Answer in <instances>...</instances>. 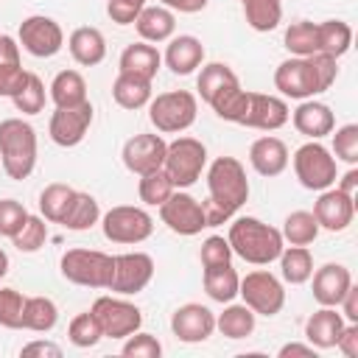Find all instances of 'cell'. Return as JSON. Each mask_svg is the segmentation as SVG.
I'll return each instance as SVG.
<instances>
[{
	"label": "cell",
	"mask_w": 358,
	"mask_h": 358,
	"mask_svg": "<svg viewBox=\"0 0 358 358\" xmlns=\"http://www.w3.org/2000/svg\"><path fill=\"white\" fill-rule=\"evenodd\" d=\"M207 201L204 218L207 227H218L229 221L246 201H249V179L246 168L235 157H215L207 168Z\"/></svg>",
	"instance_id": "obj_1"
},
{
	"label": "cell",
	"mask_w": 358,
	"mask_h": 358,
	"mask_svg": "<svg viewBox=\"0 0 358 358\" xmlns=\"http://www.w3.org/2000/svg\"><path fill=\"white\" fill-rule=\"evenodd\" d=\"M338 76V59L327 53L313 56H291L277 64L274 70V87L294 101H308L324 90L333 87Z\"/></svg>",
	"instance_id": "obj_2"
},
{
	"label": "cell",
	"mask_w": 358,
	"mask_h": 358,
	"mask_svg": "<svg viewBox=\"0 0 358 358\" xmlns=\"http://www.w3.org/2000/svg\"><path fill=\"white\" fill-rule=\"evenodd\" d=\"M232 255L243 257L252 266H268L280 257L285 241L280 235L277 227L255 218V215H241L229 224V235H227Z\"/></svg>",
	"instance_id": "obj_3"
},
{
	"label": "cell",
	"mask_w": 358,
	"mask_h": 358,
	"mask_svg": "<svg viewBox=\"0 0 358 358\" xmlns=\"http://www.w3.org/2000/svg\"><path fill=\"white\" fill-rule=\"evenodd\" d=\"M0 162L8 179H28L36 168V131L22 117L0 120Z\"/></svg>",
	"instance_id": "obj_4"
},
{
	"label": "cell",
	"mask_w": 358,
	"mask_h": 358,
	"mask_svg": "<svg viewBox=\"0 0 358 358\" xmlns=\"http://www.w3.org/2000/svg\"><path fill=\"white\" fill-rule=\"evenodd\" d=\"M199 101L187 90H171L159 92L148 101V120L159 134H179L187 131L196 123Z\"/></svg>",
	"instance_id": "obj_5"
},
{
	"label": "cell",
	"mask_w": 358,
	"mask_h": 358,
	"mask_svg": "<svg viewBox=\"0 0 358 358\" xmlns=\"http://www.w3.org/2000/svg\"><path fill=\"white\" fill-rule=\"evenodd\" d=\"M62 277L84 288H109L115 257L98 249H67L59 260Z\"/></svg>",
	"instance_id": "obj_6"
},
{
	"label": "cell",
	"mask_w": 358,
	"mask_h": 358,
	"mask_svg": "<svg viewBox=\"0 0 358 358\" xmlns=\"http://www.w3.org/2000/svg\"><path fill=\"white\" fill-rule=\"evenodd\" d=\"M207 165V145L196 137H176L168 143L162 171L173 182V187H190L199 182L201 171Z\"/></svg>",
	"instance_id": "obj_7"
},
{
	"label": "cell",
	"mask_w": 358,
	"mask_h": 358,
	"mask_svg": "<svg viewBox=\"0 0 358 358\" xmlns=\"http://www.w3.org/2000/svg\"><path fill=\"white\" fill-rule=\"evenodd\" d=\"M294 173L305 190H327L338 179L336 157L319 140H310L294 151Z\"/></svg>",
	"instance_id": "obj_8"
},
{
	"label": "cell",
	"mask_w": 358,
	"mask_h": 358,
	"mask_svg": "<svg viewBox=\"0 0 358 358\" xmlns=\"http://www.w3.org/2000/svg\"><path fill=\"white\" fill-rule=\"evenodd\" d=\"M101 229H103V238L112 241V243H123V246L143 243L154 232V218L143 207L117 204V207H112V210L103 213Z\"/></svg>",
	"instance_id": "obj_9"
},
{
	"label": "cell",
	"mask_w": 358,
	"mask_h": 358,
	"mask_svg": "<svg viewBox=\"0 0 358 358\" xmlns=\"http://www.w3.org/2000/svg\"><path fill=\"white\" fill-rule=\"evenodd\" d=\"M238 296L257 316H277L282 310V305H285L282 282L271 271H266V268H257V271H249L246 277H241Z\"/></svg>",
	"instance_id": "obj_10"
},
{
	"label": "cell",
	"mask_w": 358,
	"mask_h": 358,
	"mask_svg": "<svg viewBox=\"0 0 358 358\" xmlns=\"http://www.w3.org/2000/svg\"><path fill=\"white\" fill-rule=\"evenodd\" d=\"M90 310L98 319L106 338H126V336L137 333L143 324V310L120 294L117 296H98Z\"/></svg>",
	"instance_id": "obj_11"
},
{
	"label": "cell",
	"mask_w": 358,
	"mask_h": 358,
	"mask_svg": "<svg viewBox=\"0 0 358 358\" xmlns=\"http://www.w3.org/2000/svg\"><path fill=\"white\" fill-rule=\"evenodd\" d=\"M159 218L162 224L176 232V235H199L201 229H207V218H204V207L201 201H196L190 193L185 190H173L162 204H159Z\"/></svg>",
	"instance_id": "obj_12"
},
{
	"label": "cell",
	"mask_w": 358,
	"mask_h": 358,
	"mask_svg": "<svg viewBox=\"0 0 358 358\" xmlns=\"http://www.w3.org/2000/svg\"><path fill=\"white\" fill-rule=\"evenodd\" d=\"M20 45L25 53H31L36 59H50L62 50L64 31L53 17L34 14V17H25L20 22Z\"/></svg>",
	"instance_id": "obj_13"
},
{
	"label": "cell",
	"mask_w": 358,
	"mask_h": 358,
	"mask_svg": "<svg viewBox=\"0 0 358 358\" xmlns=\"http://www.w3.org/2000/svg\"><path fill=\"white\" fill-rule=\"evenodd\" d=\"M154 280V260L145 252H126L115 255V268H112V282L109 291L120 296H134L145 291V285Z\"/></svg>",
	"instance_id": "obj_14"
},
{
	"label": "cell",
	"mask_w": 358,
	"mask_h": 358,
	"mask_svg": "<svg viewBox=\"0 0 358 358\" xmlns=\"http://www.w3.org/2000/svg\"><path fill=\"white\" fill-rule=\"evenodd\" d=\"M165 151H168V143L159 137V134H151V131H143V134H134L123 143V165L126 171L143 176V173H151V171H159L162 162H165Z\"/></svg>",
	"instance_id": "obj_15"
},
{
	"label": "cell",
	"mask_w": 358,
	"mask_h": 358,
	"mask_svg": "<svg viewBox=\"0 0 358 358\" xmlns=\"http://www.w3.org/2000/svg\"><path fill=\"white\" fill-rule=\"evenodd\" d=\"M92 115H95V109H92L90 101L81 103V106H73V109H56L50 115V123H48L50 140L62 148L78 145L87 137L90 126H92Z\"/></svg>",
	"instance_id": "obj_16"
},
{
	"label": "cell",
	"mask_w": 358,
	"mask_h": 358,
	"mask_svg": "<svg viewBox=\"0 0 358 358\" xmlns=\"http://www.w3.org/2000/svg\"><path fill=\"white\" fill-rule=\"evenodd\" d=\"M313 218H316L319 229L344 232L355 218V196H350L338 187L319 190V199L313 204Z\"/></svg>",
	"instance_id": "obj_17"
},
{
	"label": "cell",
	"mask_w": 358,
	"mask_h": 358,
	"mask_svg": "<svg viewBox=\"0 0 358 358\" xmlns=\"http://www.w3.org/2000/svg\"><path fill=\"white\" fill-rule=\"evenodd\" d=\"M288 117H291V109H288L285 98L266 95V92H249L241 126L260 129V131H277V129H282L288 123Z\"/></svg>",
	"instance_id": "obj_18"
},
{
	"label": "cell",
	"mask_w": 358,
	"mask_h": 358,
	"mask_svg": "<svg viewBox=\"0 0 358 358\" xmlns=\"http://www.w3.org/2000/svg\"><path fill=\"white\" fill-rule=\"evenodd\" d=\"M213 330H215V313L207 305L187 302L179 305L171 316V333L185 344H201L213 336Z\"/></svg>",
	"instance_id": "obj_19"
},
{
	"label": "cell",
	"mask_w": 358,
	"mask_h": 358,
	"mask_svg": "<svg viewBox=\"0 0 358 358\" xmlns=\"http://www.w3.org/2000/svg\"><path fill=\"white\" fill-rule=\"evenodd\" d=\"M310 280H313V299L319 305H324V308H338V302L344 299V294L352 285V274L341 263H324V266H319L310 274Z\"/></svg>",
	"instance_id": "obj_20"
},
{
	"label": "cell",
	"mask_w": 358,
	"mask_h": 358,
	"mask_svg": "<svg viewBox=\"0 0 358 358\" xmlns=\"http://www.w3.org/2000/svg\"><path fill=\"white\" fill-rule=\"evenodd\" d=\"M162 59H165V64L171 67L173 76H190L204 64V45L193 34L171 36Z\"/></svg>",
	"instance_id": "obj_21"
},
{
	"label": "cell",
	"mask_w": 358,
	"mask_h": 358,
	"mask_svg": "<svg viewBox=\"0 0 358 358\" xmlns=\"http://www.w3.org/2000/svg\"><path fill=\"white\" fill-rule=\"evenodd\" d=\"M291 123H294V129H296L299 134H305L308 140H322V137L333 134V129H336L333 109H330L327 103H322V101H313V98L302 101V103L294 109Z\"/></svg>",
	"instance_id": "obj_22"
},
{
	"label": "cell",
	"mask_w": 358,
	"mask_h": 358,
	"mask_svg": "<svg viewBox=\"0 0 358 358\" xmlns=\"http://www.w3.org/2000/svg\"><path fill=\"white\" fill-rule=\"evenodd\" d=\"M288 145L280 140V137H257L252 145H249V165L260 173V176H280L285 168H288Z\"/></svg>",
	"instance_id": "obj_23"
},
{
	"label": "cell",
	"mask_w": 358,
	"mask_h": 358,
	"mask_svg": "<svg viewBox=\"0 0 358 358\" xmlns=\"http://www.w3.org/2000/svg\"><path fill=\"white\" fill-rule=\"evenodd\" d=\"M344 316L338 308H324L319 305V310H313L305 322V338L308 344H313L316 350H330L336 347L341 330H344Z\"/></svg>",
	"instance_id": "obj_24"
},
{
	"label": "cell",
	"mask_w": 358,
	"mask_h": 358,
	"mask_svg": "<svg viewBox=\"0 0 358 358\" xmlns=\"http://www.w3.org/2000/svg\"><path fill=\"white\" fill-rule=\"evenodd\" d=\"M117 67L126 76H134V78H143V81H154V76L162 67V56L151 42H134V45L123 48Z\"/></svg>",
	"instance_id": "obj_25"
},
{
	"label": "cell",
	"mask_w": 358,
	"mask_h": 358,
	"mask_svg": "<svg viewBox=\"0 0 358 358\" xmlns=\"http://www.w3.org/2000/svg\"><path fill=\"white\" fill-rule=\"evenodd\" d=\"M134 28L143 42H151V45L168 42L176 31V17L165 6H143V11L134 20Z\"/></svg>",
	"instance_id": "obj_26"
},
{
	"label": "cell",
	"mask_w": 358,
	"mask_h": 358,
	"mask_svg": "<svg viewBox=\"0 0 358 358\" xmlns=\"http://www.w3.org/2000/svg\"><path fill=\"white\" fill-rule=\"evenodd\" d=\"M67 48H70V56L81 64V67H95L106 59V39L98 28L92 25H81L70 34L67 39Z\"/></svg>",
	"instance_id": "obj_27"
},
{
	"label": "cell",
	"mask_w": 358,
	"mask_h": 358,
	"mask_svg": "<svg viewBox=\"0 0 358 358\" xmlns=\"http://www.w3.org/2000/svg\"><path fill=\"white\" fill-rule=\"evenodd\" d=\"M50 101L56 109H73L87 103V81L78 70H62L50 81Z\"/></svg>",
	"instance_id": "obj_28"
},
{
	"label": "cell",
	"mask_w": 358,
	"mask_h": 358,
	"mask_svg": "<svg viewBox=\"0 0 358 358\" xmlns=\"http://www.w3.org/2000/svg\"><path fill=\"white\" fill-rule=\"evenodd\" d=\"M255 324H257V313L252 308H246L243 302L241 305H232L227 302V308L215 316V330L232 341H241V338H249L255 333Z\"/></svg>",
	"instance_id": "obj_29"
},
{
	"label": "cell",
	"mask_w": 358,
	"mask_h": 358,
	"mask_svg": "<svg viewBox=\"0 0 358 358\" xmlns=\"http://www.w3.org/2000/svg\"><path fill=\"white\" fill-rule=\"evenodd\" d=\"M201 282H204L207 296H210L213 302H221V305L232 302V299L238 296V288H241V277H238V271L232 268V263H221V266L204 268Z\"/></svg>",
	"instance_id": "obj_30"
},
{
	"label": "cell",
	"mask_w": 358,
	"mask_h": 358,
	"mask_svg": "<svg viewBox=\"0 0 358 358\" xmlns=\"http://www.w3.org/2000/svg\"><path fill=\"white\" fill-rule=\"evenodd\" d=\"M316 42L319 53H327L333 59H341L352 45V28L344 20H324L316 22Z\"/></svg>",
	"instance_id": "obj_31"
},
{
	"label": "cell",
	"mask_w": 358,
	"mask_h": 358,
	"mask_svg": "<svg viewBox=\"0 0 358 358\" xmlns=\"http://www.w3.org/2000/svg\"><path fill=\"white\" fill-rule=\"evenodd\" d=\"M59 322V308L48 296H28L22 305V327L31 333H50Z\"/></svg>",
	"instance_id": "obj_32"
},
{
	"label": "cell",
	"mask_w": 358,
	"mask_h": 358,
	"mask_svg": "<svg viewBox=\"0 0 358 358\" xmlns=\"http://www.w3.org/2000/svg\"><path fill=\"white\" fill-rule=\"evenodd\" d=\"M112 98L123 109H143L151 101V81L117 73V78L112 81Z\"/></svg>",
	"instance_id": "obj_33"
},
{
	"label": "cell",
	"mask_w": 358,
	"mask_h": 358,
	"mask_svg": "<svg viewBox=\"0 0 358 358\" xmlns=\"http://www.w3.org/2000/svg\"><path fill=\"white\" fill-rule=\"evenodd\" d=\"M98 221H101L98 199H95V196H90V193L76 190V199H73L70 210L64 213L62 227H64V229H70V232H87V229H92Z\"/></svg>",
	"instance_id": "obj_34"
},
{
	"label": "cell",
	"mask_w": 358,
	"mask_h": 358,
	"mask_svg": "<svg viewBox=\"0 0 358 358\" xmlns=\"http://www.w3.org/2000/svg\"><path fill=\"white\" fill-rule=\"evenodd\" d=\"M280 274L285 282L291 285H305L313 274V255L308 252V246H282L280 252Z\"/></svg>",
	"instance_id": "obj_35"
},
{
	"label": "cell",
	"mask_w": 358,
	"mask_h": 358,
	"mask_svg": "<svg viewBox=\"0 0 358 358\" xmlns=\"http://www.w3.org/2000/svg\"><path fill=\"white\" fill-rule=\"evenodd\" d=\"M232 84H238V76H235V70H232L229 64H224V62L201 64V73H199V78H196V90H199V95H201L204 103H210L221 90H227V87H232Z\"/></svg>",
	"instance_id": "obj_36"
},
{
	"label": "cell",
	"mask_w": 358,
	"mask_h": 358,
	"mask_svg": "<svg viewBox=\"0 0 358 358\" xmlns=\"http://www.w3.org/2000/svg\"><path fill=\"white\" fill-rule=\"evenodd\" d=\"M246 25L257 34H268L282 20V0H241Z\"/></svg>",
	"instance_id": "obj_37"
},
{
	"label": "cell",
	"mask_w": 358,
	"mask_h": 358,
	"mask_svg": "<svg viewBox=\"0 0 358 358\" xmlns=\"http://www.w3.org/2000/svg\"><path fill=\"white\" fill-rule=\"evenodd\" d=\"M73 199H76V190H73L70 185H64V182H50V185L39 193V213H42V218L50 221V224H62V218H64V213L70 210Z\"/></svg>",
	"instance_id": "obj_38"
},
{
	"label": "cell",
	"mask_w": 358,
	"mask_h": 358,
	"mask_svg": "<svg viewBox=\"0 0 358 358\" xmlns=\"http://www.w3.org/2000/svg\"><path fill=\"white\" fill-rule=\"evenodd\" d=\"M282 241H288L291 246H308L319 238V224L313 218V213L308 210H294L285 215L282 221V229H280Z\"/></svg>",
	"instance_id": "obj_39"
},
{
	"label": "cell",
	"mask_w": 358,
	"mask_h": 358,
	"mask_svg": "<svg viewBox=\"0 0 358 358\" xmlns=\"http://www.w3.org/2000/svg\"><path fill=\"white\" fill-rule=\"evenodd\" d=\"M282 45L291 56H313L319 53V42H316V22L310 20H296L285 28Z\"/></svg>",
	"instance_id": "obj_40"
},
{
	"label": "cell",
	"mask_w": 358,
	"mask_h": 358,
	"mask_svg": "<svg viewBox=\"0 0 358 358\" xmlns=\"http://www.w3.org/2000/svg\"><path fill=\"white\" fill-rule=\"evenodd\" d=\"M246 101H249V90H243L241 81H238V84L221 90V92L210 101V106H213V112H215L221 120H227V123H241V117H243V112H246Z\"/></svg>",
	"instance_id": "obj_41"
},
{
	"label": "cell",
	"mask_w": 358,
	"mask_h": 358,
	"mask_svg": "<svg viewBox=\"0 0 358 358\" xmlns=\"http://www.w3.org/2000/svg\"><path fill=\"white\" fill-rule=\"evenodd\" d=\"M173 182L168 179V173L159 168V171H151V173H143L140 182H137V196L143 204L148 207H159L171 193H173Z\"/></svg>",
	"instance_id": "obj_42"
},
{
	"label": "cell",
	"mask_w": 358,
	"mask_h": 358,
	"mask_svg": "<svg viewBox=\"0 0 358 358\" xmlns=\"http://www.w3.org/2000/svg\"><path fill=\"white\" fill-rule=\"evenodd\" d=\"M67 338H70V344L78 347V350H90V347H95V344L103 338V330H101L98 319L92 316V310L78 313V316L70 319V324H67Z\"/></svg>",
	"instance_id": "obj_43"
},
{
	"label": "cell",
	"mask_w": 358,
	"mask_h": 358,
	"mask_svg": "<svg viewBox=\"0 0 358 358\" xmlns=\"http://www.w3.org/2000/svg\"><path fill=\"white\" fill-rule=\"evenodd\" d=\"M45 241H48V224H45L42 215H28L25 224L20 227V232L11 238L14 249L17 252H25V255L39 252L45 246Z\"/></svg>",
	"instance_id": "obj_44"
},
{
	"label": "cell",
	"mask_w": 358,
	"mask_h": 358,
	"mask_svg": "<svg viewBox=\"0 0 358 358\" xmlns=\"http://www.w3.org/2000/svg\"><path fill=\"white\" fill-rule=\"evenodd\" d=\"M14 101V109L22 112V115H39L45 109V84L36 73H28V81L25 87L11 98Z\"/></svg>",
	"instance_id": "obj_45"
},
{
	"label": "cell",
	"mask_w": 358,
	"mask_h": 358,
	"mask_svg": "<svg viewBox=\"0 0 358 358\" xmlns=\"http://www.w3.org/2000/svg\"><path fill=\"white\" fill-rule=\"evenodd\" d=\"M336 159L347 165H358V123H344L333 134V151Z\"/></svg>",
	"instance_id": "obj_46"
},
{
	"label": "cell",
	"mask_w": 358,
	"mask_h": 358,
	"mask_svg": "<svg viewBox=\"0 0 358 358\" xmlns=\"http://www.w3.org/2000/svg\"><path fill=\"white\" fill-rule=\"evenodd\" d=\"M22 305H25V296L17 288H0V327L20 330L22 327Z\"/></svg>",
	"instance_id": "obj_47"
},
{
	"label": "cell",
	"mask_w": 358,
	"mask_h": 358,
	"mask_svg": "<svg viewBox=\"0 0 358 358\" xmlns=\"http://www.w3.org/2000/svg\"><path fill=\"white\" fill-rule=\"evenodd\" d=\"M28 81V70H22L20 59H0V98H14Z\"/></svg>",
	"instance_id": "obj_48"
},
{
	"label": "cell",
	"mask_w": 358,
	"mask_h": 358,
	"mask_svg": "<svg viewBox=\"0 0 358 358\" xmlns=\"http://www.w3.org/2000/svg\"><path fill=\"white\" fill-rule=\"evenodd\" d=\"M28 210L17 199H0V238H14L25 224Z\"/></svg>",
	"instance_id": "obj_49"
},
{
	"label": "cell",
	"mask_w": 358,
	"mask_h": 358,
	"mask_svg": "<svg viewBox=\"0 0 358 358\" xmlns=\"http://www.w3.org/2000/svg\"><path fill=\"white\" fill-rule=\"evenodd\" d=\"M199 260L204 268L210 266H221V263H232V246L224 235H210L201 241V252H199Z\"/></svg>",
	"instance_id": "obj_50"
},
{
	"label": "cell",
	"mask_w": 358,
	"mask_h": 358,
	"mask_svg": "<svg viewBox=\"0 0 358 358\" xmlns=\"http://www.w3.org/2000/svg\"><path fill=\"white\" fill-rule=\"evenodd\" d=\"M120 352H123V355H131V358H159V355H162V344L157 341V336L137 330V333L126 336Z\"/></svg>",
	"instance_id": "obj_51"
},
{
	"label": "cell",
	"mask_w": 358,
	"mask_h": 358,
	"mask_svg": "<svg viewBox=\"0 0 358 358\" xmlns=\"http://www.w3.org/2000/svg\"><path fill=\"white\" fill-rule=\"evenodd\" d=\"M20 355H22V358H62V347L53 344V341L36 338V341H28V344L20 350Z\"/></svg>",
	"instance_id": "obj_52"
},
{
	"label": "cell",
	"mask_w": 358,
	"mask_h": 358,
	"mask_svg": "<svg viewBox=\"0 0 358 358\" xmlns=\"http://www.w3.org/2000/svg\"><path fill=\"white\" fill-rule=\"evenodd\" d=\"M336 347H338L347 358H358V322H347V324H344V330H341Z\"/></svg>",
	"instance_id": "obj_53"
},
{
	"label": "cell",
	"mask_w": 358,
	"mask_h": 358,
	"mask_svg": "<svg viewBox=\"0 0 358 358\" xmlns=\"http://www.w3.org/2000/svg\"><path fill=\"white\" fill-rule=\"evenodd\" d=\"M338 308H341L344 322H358V288L355 285H350V291L344 294V299L338 302Z\"/></svg>",
	"instance_id": "obj_54"
},
{
	"label": "cell",
	"mask_w": 358,
	"mask_h": 358,
	"mask_svg": "<svg viewBox=\"0 0 358 358\" xmlns=\"http://www.w3.org/2000/svg\"><path fill=\"white\" fill-rule=\"evenodd\" d=\"M210 0H159V6L171 8V11H179V14H196L201 8H207Z\"/></svg>",
	"instance_id": "obj_55"
},
{
	"label": "cell",
	"mask_w": 358,
	"mask_h": 358,
	"mask_svg": "<svg viewBox=\"0 0 358 358\" xmlns=\"http://www.w3.org/2000/svg\"><path fill=\"white\" fill-rule=\"evenodd\" d=\"M280 358H288V355H302V358H316V347L313 344H299V341H291V344H282Z\"/></svg>",
	"instance_id": "obj_56"
},
{
	"label": "cell",
	"mask_w": 358,
	"mask_h": 358,
	"mask_svg": "<svg viewBox=\"0 0 358 358\" xmlns=\"http://www.w3.org/2000/svg\"><path fill=\"white\" fill-rule=\"evenodd\" d=\"M336 187L344 190V193H350V196H355V187H358V171H355V165H350V171L341 176V182Z\"/></svg>",
	"instance_id": "obj_57"
},
{
	"label": "cell",
	"mask_w": 358,
	"mask_h": 358,
	"mask_svg": "<svg viewBox=\"0 0 358 358\" xmlns=\"http://www.w3.org/2000/svg\"><path fill=\"white\" fill-rule=\"evenodd\" d=\"M8 274V255H6V249H0V280Z\"/></svg>",
	"instance_id": "obj_58"
},
{
	"label": "cell",
	"mask_w": 358,
	"mask_h": 358,
	"mask_svg": "<svg viewBox=\"0 0 358 358\" xmlns=\"http://www.w3.org/2000/svg\"><path fill=\"white\" fill-rule=\"evenodd\" d=\"M129 3H137V6H145V0H129Z\"/></svg>",
	"instance_id": "obj_59"
},
{
	"label": "cell",
	"mask_w": 358,
	"mask_h": 358,
	"mask_svg": "<svg viewBox=\"0 0 358 358\" xmlns=\"http://www.w3.org/2000/svg\"><path fill=\"white\" fill-rule=\"evenodd\" d=\"M3 39H6V34H0V53H3Z\"/></svg>",
	"instance_id": "obj_60"
}]
</instances>
